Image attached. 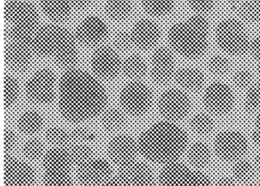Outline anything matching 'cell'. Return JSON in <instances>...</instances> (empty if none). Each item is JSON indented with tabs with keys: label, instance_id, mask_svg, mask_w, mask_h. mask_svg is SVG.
Listing matches in <instances>:
<instances>
[{
	"label": "cell",
	"instance_id": "obj_1",
	"mask_svg": "<svg viewBox=\"0 0 260 186\" xmlns=\"http://www.w3.org/2000/svg\"><path fill=\"white\" fill-rule=\"evenodd\" d=\"M106 103V90L92 75L78 69L63 73L59 85V108L67 120L81 122L93 118Z\"/></svg>",
	"mask_w": 260,
	"mask_h": 186
},
{
	"label": "cell",
	"instance_id": "obj_2",
	"mask_svg": "<svg viewBox=\"0 0 260 186\" xmlns=\"http://www.w3.org/2000/svg\"><path fill=\"white\" fill-rule=\"evenodd\" d=\"M141 155L154 163H167L178 161L186 152L188 136L176 122H156L143 131L138 141Z\"/></svg>",
	"mask_w": 260,
	"mask_h": 186
},
{
	"label": "cell",
	"instance_id": "obj_3",
	"mask_svg": "<svg viewBox=\"0 0 260 186\" xmlns=\"http://www.w3.org/2000/svg\"><path fill=\"white\" fill-rule=\"evenodd\" d=\"M76 40L65 27L57 24H47L39 27L35 35V53L52 59L59 65L70 67L74 65L78 59Z\"/></svg>",
	"mask_w": 260,
	"mask_h": 186
},
{
	"label": "cell",
	"instance_id": "obj_4",
	"mask_svg": "<svg viewBox=\"0 0 260 186\" xmlns=\"http://www.w3.org/2000/svg\"><path fill=\"white\" fill-rule=\"evenodd\" d=\"M209 23L205 15L196 14L170 27L169 42L172 48L183 57L197 59L208 47Z\"/></svg>",
	"mask_w": 260,
	"mask_h": 186
},
{
	"label": "cell",
	"instance_id": "obj_5",
	"mask_svg": "<svg viewBox=\"0 0 260 186\" xmlns=\"http://www.w3.org/2000/svg\"><path fill=\"white\" fill-rule=\"evenodd\" d=\"M7 39L34 44L39 30V16L36 8L28 2L11 0L5 6Z\"/></svg>",
	"mask_w": 260,
	"mask_h": 186
},
{
	"label": "cell",
	"instance_id": "obj_6",
	"mask_svg": "<svg viewBox=\"0 0 260 186\" xmlns=\"http://www.w3.org/2000/svg\"><path fill=\"white\" fill-rule=\"evenodd\" d=\"M216 41L225 53L242 55L249 51L251 41L243 24L234 18H225L216 27Z\"/></svg>",
	"mask_w": 260,
	"mask_h": 186
},
{
	"label": "cell",
	"instance_id": "obj_7",
	"mask_svg": "<svg viewBox=\"0 0 260 186\" xmlns=\"http://www.w3.org/2000/svg\"><path fill=\"white\" fill-rule=\"evenodd\" d=\"M159 186H211L209 176L179 161L167 163L159 178Z\"/></svg>",
	"mask_w": 260,
	"mask_h": 186
},
{
	"label": "cell",
	"instance_id": "obj_8",
	"mask_svg": "<svg viewBox=\"0 0 260 186\" xmlns=\"http://www.w3.org/2000/svg\"><path fill=\"white\" fill-rule=\"evenodd\" d=\"M248 149L247 137L238 130H223L215 136L214 140V153L220 160L228 163H234L243 158Z\"/></svg>",
	"mask_w": 260,
	"mask_h": 186
},
{
	"label": "cell",
	"instance_id": "obj_9",
	"mask_svg": "<svg viewBox=\"0 0 260 186\" xmlns=\"http://www.w3.org/2000/svg\"><path fill=\"white\" fill-rule=\"evenodd\" d=\"M120 103L127 114L140 116L149 111L153 103L151 90L138 81L124 85L120 93Z\"/></svg>",
	"mask_w": 260,
	"mask_h": 186
},
{
	"label": "cell",
	"instance_id": "obj_10",
	"mask_svg": "<svg viewBox=\"0 0 260 186\" xmlns=\"http://www.w3.org/2000/svg\"><path fill=\"white\" fill-rule=\"evenodd\" d=\"M29 100L39 105H48L56 93V76L49 69H40L30 76L25 85Z\"/></svg>",
	"mask_w": 260,
	"mask_h": 186
},
{
	"label": "cell",
	"instance_id": "obj_11",
	"mask_svg": "<svg viewBox=\"0 0 260 186\" xmlns=\"http://www.w3.org/2000/svg\"><path fill=\"white\" fill-rule=\"evenodd\" d=\"M235 96L231 87L225 82H214L206 87L202 102L210 114L223 116L231 112L235 105Z\"/></svg>",
	"mask_w": 260,
	"mask_h": 186
},
{
	"label": "cell",
	"instance_id": "obj_12",
	"mask_svg": "<svg viewBox=\"0 0 260 186\" xmlns=\"http://www.w3.org/2000/svg\"><path fill=\"white\" fill-rule=\"evenodd\" d=\"M158 108L166 120L176 122L188 115L191 109V100L184 90L169 88L159 97Z\"/></svg>",
	"mask_w": 260,
	"mask_h": 186
},
{
	"label": "cell",
	"instance_id": "obj_13",
	"mask_svg": "<svg viewBox=\"0 0 260 186\" xmlns=\"http://www.w3.org/2000/svg\"><path fill=\"white\" fill-rule=\"evenodd\" d=\"M92 71L103 79H112L122 69V61L115 49L108 46L99 47L91 58Z\"/></svg>",
	"mask_w": 260,
	"mask_h": 186
},
{
	"label": "cell",
	"instance_id": "obj_14",
	"mask_svg": "<svg viewBox=\"0 0 260 186\" xmlns=\"http://www.w3.org/2000/svg\"><path fill=\"white\" fill-rule=\"evenodd\" d=\"M112 168L110 163L100 157H92L79 165L77 176L85 186L102 185L111 177Z\"/></svg>",
	"mask_w": 260,
	"mask_h": 186
},
{
	"label": "cell",
	"instance_id": "obj_15",
	"mask_svg": "<svg viewBox=\"0 0 260 186\" xmlns=\"http://www.w3.org/2000/svg\"><path fill=\"white\" fill-rule=\"evenodd\" d=\"M109 27L106 21L97 16L89 15L77 26L76 39L85 46H96L107 38Z\"/></svg>",
	"mask_w": 260,
	"mask_h": 186
},
{
	"label": "cell",
	"instance_id": "obj_16",
	"mask_svg": "<svg viewBox=\"0 0 260 186\" xmlns=\"http://www.w3.org/2000/svg\"><path fill=\"white\" fill-rule=\"evenodd\" d=\"M35 177L34 169L28 163L19 159L6 156L4 163L6 186H31Z\"/></svg>",
	"mask_w": 260,
	"mask_h": 186
},
{
	"label": "cell",
	"instance_id": "obj_17",
	"mask_svg": "<svg viewBox=\"0 0 260 186\" xmlns=\"http://www.w3.org/2000/svg\"><path fill=\"white\" fill-rule=\"evenodd\" d=\"M175 59L173 52L167 47L156 49L151 58L152 79L158 84H167L175 77Z\"/></svg>",
	"mask_w": 260,
	"mask_h": 186
},
{
	"label": "cell",
	"instance_id": "obj_18",
	"mask_svg": "<svg viewBox=\"0 0 260 186\" xmlns=\"http://www.w3.org/2000/svg\"><path fill=\"white\" fill-rule=\"evenodd\" d=\"M138 151V142L127 134L115 136L108 145V152L111 160L119 166L135 160Z\"/></svg>",
	"mask_w": 260,
	"mask_h": 186
},
{
	"label": "cell",
	"instance_id": "obj_19",
	"mask_svg": "<svg viewBox=\"0 0 260 186\" xmlns=\"http://www.w3.org/2000/svg\"><path fill=\"white\" fill-rule=\"evenodd\" d=\"M35 53L31 44L7 40L5 47V59L7 65L16 71L26 70Z\"/></svg>",
	"mask_w": 260,
	"mask_h": 186
},
{
	"label": "cell",
	"instance_id": "obj_20",
	"mask_svg": "<svg viewBox=\"0 0 260 186\" xmlns=\"http://www.w3.org/2000/svg\"><path fill=\"white\" fill-rule=\"evenodd\" d=\"M132 44L141 50H148L154 47L160 38V28L150 19L139 20L130 32Z\"/></svg>",
	"mask_w": 260,
	"mask_h": 186
},
{
	"label": "cell",
	"instance_id": "obj_21",
	"mask_svg": "<svg viewBox=\"0 0 260 186\" xmlns=\"http://www.w3.org/2000/svg\"><path fill=\"white\" fill-rule=\"evenodd\" d=\"M128 186H155L154 177L148 166L141 162H129L120 166L119 175Z\"/></svg>",
	"mask_w": 260,
	"mask_h": 186
},
{
	"label": "cell",
	"instance_id": "obj_22",
	"mask_svg": "<svg viewBox=\"0 0 260 186\" xmlns=\"http://www.w3.org/2000/svg\"><path fill=\"white\" fill-rule=\"evenodd\" d=\"M74 164L68 149L54 146L45 152L43 157L44 169L46 172H71Z\"/></svg>",
	"mask_w": 260,
	"mask_h": 186
},
{
	"label": "cell",
	"instance_id": "obj_23",
	"mask_svg": "<svg viewBox=\"0 0 260 186\" xmlns=\"http://www.w3.org/2000/svg\"><path fill=\"white\" fill-rule=\"evenodd\" d=\"M176 83L184 91H198L203 88L205 76L196 67H182L176 72L174 77Z\"/></svg>",
	"mask_w": 260,
	"mask_h": 186
},
{
	"label": "cell",
	"instance_id": "obj_24",
	"mask_svg": "<svg viewBox=\"0 0 260 186\" xmlns=\"http://www.w3.org/2000/svg\"><path fill=\"white\" fill-rule=\"evenodd\" d=\"M213 151L206 142L197 140L188 145L185 152L190 164L199 169L206 167L210 164L212 159Z\"/></svg>",
	"mask_w": 260,
	"mask_h": 186
},
{
	"label": "cell",
	"instance_id": "obj_25",
	"mask_svg": "<svg viewBox=\"0 0 260 186\" xmlns=\"http://www.w3.org/2000/svg\"><path fill=\"white\" fill-rule=\"evenodd\" d=\"M47 16L55 21H63L71 15L72 6L70 0H39Z\"/></svg>",
	"mask_w": 260,
	"mask_h": 186
},
{
	"label": "cell",
	"instance_id": "obj_26",
	"mask_svg": "<svg viewBox=\"0 0 260 186\" xmlns=\"http://www.w3.org/2000/svg\"><path fill=\"white\" fill-rule=\"evenodd\" d=\"M44 117L35 110L24 111L18 117L17 127L21 132L25 134L39 133L44 126Z\"/></svg>",
	"mask_w": 260,
	"mask_h": 186
},
{
	"label": "cell",
	"instance_id": "obj_27",
	"mask_svg": "<svg viewBox=\"0 0 260 186\" xmlns=\"http://www.w3.org/2000/svg\"><path fill=\"white\" fill-rule=\"evenodd\" d=\"M122 70L127 77L139 79L145 76L147 66L144 58L138 55H131L122 61Z\"/></svg>",
	"mask_w": 260,
	"mask_h": 186
},
{
	"label": "cell",
	"instance_id": "obj_28",
	"mask_svg": "<svg viewBox=\"0 0 260 186\" xmlns=\"http://www.w3.org/2000/svg\"><path fill=\"white\" fill-rule=\"evenodd\" d=\"M189 128L197 135L206 136L214 131L215 120L211 114L198 112L190 118Z\"/></svg>",
	"mask_w": 260,
	"mask_h": 186
},
{
	"label": "cell",
	"instance_id": "obj_29",
	"mask_svg": "<svg viewBox=\"0 0 260 186\" xmlns=\"http://www.w3.org/2000/svg\"><path fill=\"white\" fill-rule=\"evenodd\" d=\"M107 15L115 21H123L128 18L133 10L130 0H107L105 4Z\"/></svg>",
	"mask_w": 260,
	"mask_h": 186
},
{
	"label": "cell",
	"instance_id": "obj_30",
	"mask_svg": "<svg viewBox=\"0 0 260 186\" xmlns=\"http://www.w3.org/2000/svg\"><path fill=\"white\" fill-rule=\"evenodd\" d=\"M232 166L233 178L240 182H246L253 178L255 175V163L250 160H246L244 157L234 162Z\"/></svg>",
	"mask_w": 260,
	"mask_h": 186
},
{
	"label": "cell",
	"instance_id": "obj_31",
	"mask_svg": "<svg viewBox=\"0 0 260 186\" xmlns=\"http://www.w3.org/2000/svg\"><path fill=\"white\" fill-rule=\"evenodd\" d=\"M237 10L245 21L252 24L260 23V0H243L239 3Z\"/></svg>",
	"mask_w": 260,
	"mask_h": 186
},
{
	"label": "cell",
	"instance_id": "obj_32",
	"mask_svg": "<svg viewBox=\"0 0 260 186\" xmlns=\"http://www.w3.org/2000/svg\"><path fill=\"white\" fill-rule=\"evenodd\" d=\"M146 12L156 17L166 16L173 12L175 0H142Z\"/></svg>",
	"mask_w": 260,
	"mask_h": 186
},
{
	"label": "cell",
	"instance_id": "obj_33",
	"mask_svg": "<svg viewBox=\"0 0 260 186\" xmlns=\"http://www.w3.org/2000/svg\"><path fill=\"white\" fill-rule=\"evenodd\" d=\"M20 96V85L16 78L6 74L4 77V105L10 108L16 104Z\"/></svg>",
	"mask_w": 260,
	"mask_h": 186
},
{
	"label": "cell",
	"instance_id": "obj_34",
	"mask_svg": "<svg viewBox=\"0 0 260 186\" xmlns=\"http://www.w3.org/2000/svg\"><path fill=\"white\" fill-rule=\"evenodd\" d=\"M124 115L118 108H111L103 112L101 117L102 123L106 129L115 131L119 129L124 123Z\"/></svg>",
	"mask_w": 260,
	"mask_h": 186
},
{
	"label": "cell",
	"instance_id": "obj_35",
	"mask_svg": "<svg viewBox=\"0 0 260 186\" xmlns=\"http://www.w3.org/2000/svg\"><path fill=\"white\" fill-rule=\"evenodd\" d=\"M47 140L51 144L60 147L70 146L71 141V133L59 127H51L47 130L45 134Z\"/></svg>",
	"mask_w": 260,
	"mask_h": 186
},
{
	"label": "cell",
	"instance_id": "obj_36",
	"mask_svg": "<svg viewBox=\"0 0 260 186\" xmlns=\"http://www.w3.org/2000/svg\"><path fill=\"white\" fill-rule=\"evenodd\" d=\"M73 163L80 165L93 157V150L90 145L71 143L68 148Z\"/></svg>",
	"mask_w": 260,
	"mask_h": 186
},
{
	"label": "cell",
	"instance_id": "obj_37",
	"mask_svg": "<svg viewBox=\"0 0 260 186\" xmlns=\"http://www.w3.org/2000/svg\"><path fill=\"white\" fill-rule=\"evenodd\" d=\"M245 109L248 112H255L260 108V82H253L247 88L244 99Z\"/></svg>",
	"mask_w": 260,
	"mask_h": 186
},
{
	"label": "cell",
	"instance_id": "obj_38",
	"mask_svg": "<svg viewBox=\"0 0 260 186\" xmlns=\"http://www.w3.org/2000/svg\"><path fill=\"white\" fill-rule=\"evenodd\" d=\"M44 181L46 186H72L71 172H44Z\"/></svg>",
	"mask_w": 260,
	"mask_h": 186
},
{
	"label": "cell",
	"instance_id": "obj_39",
	"mask_svg": "<svg viewBox=\"0 0 260 186\" xmlns=\"http://www.w3.org/2000/svg\"><path fill=\"white\" fill-rule=\"evenodd\" d=\"M22 152L30 160H39L45 155V146L39 139H29L24 143Z\"/></svg>",
	"mask_w": 260,
	"mask_h": 186
},
{
	"label": "cell",
	"instance_id": "obj_40",
	"mask_svg": "<svg viewBox=\"0 0 260 186\" xmlns=\"http://www.w3.org/2000/svg\"><path fill=\"white\" fill-rule=\"evenodd\" d=\"M208 69L214 75L221 76L226 74L231 68V62L223 55L216 54L208 60Z\"/></svg>",
	"mask_w": 260,
	"mask_h": 186
},
{
	"label": "cell",
	"instance_id": "obj_41",
	"mask_svg": "<svg viewBox=\"0 0 260 186\" xmlns=\"http://www.w3.org/2000/svg\"><path fill=\"white\" fill-rule=\"evenodd\" d=\"M72 143L91 145L96 140V135L92 130L83 127L74 128L71 133Z\"/></svg>",
	"mask_w": 260,
	"mask_h": 186
},
{
	"label": "cell",
	"instance_id": "obj_42",
	"mask_svg": "<svg viewBox=\"0 0 260 186\" xmlns=\"http://www.w3.org/2000/svg\"><path fill=\"white\" fill-rule=\"evenodd\" d=\"M254 76L249 69L240 68L234 72L233 75V82L237 88L247 89L253 84Z\"/></svg>",
	"mask_w": 260,
	"mask_h": 186
},
{
	"label": "cell",
	"instance_id": "obj_43",
	"mask_svg": "<svg viewBox=\"0 0 260 186\" xmlns=\"http://www.w3.org/2000/svg\"><path fill=\"white\" fill-rule=\"evenodd\" d=\"M189 7L196 14L205 15L212 10L215 0H186Z\"/></svg>",
	"mask_w": 260,
	"mask_h": 186
},
{
	"label": "cell",
	"instance_id": "obj_44",
	"mask_svg": "<svg viewBox=\"0 0 260 186\" xmlns=\"http://www.w3.org/2000/svg\"><path fill=\"white\" fill-rule=\"evenodd\" d=\"M114 44L120 50H127L132 44L130 32L121 30L115 35Z\"/></svg>",
	"mask_w": 260,
	"mask_h": 186
},
{
	"label": "cell",
	"instance_id": "obj_45",
	"mask_svg": "<svg viewBox=\"0 0 260 186\" xmlns=\"http://www.w3.org/2000/svg\"><path fill=\"white\" fill-rule=\"evenodd\" d=\"M18 138L14 131H12L10 128H6L4 132V149L6 153H10L12 151L14 150L15 148L17 146Z\"/></svg>",
	"mask_w": 260,
	"mask_h": 186
},
{
	"label": "cell",
	"instance_id": "obj_46",
	"mask_svg": "<svg viewBox=\"0 0 260 186\" xmlns=\"http://www.w3.org/2000/svg\"><path fill=\"white\" fill-rule=\"evenodd\" d=\"M249 51L252 53V56L257 60L258 71L260 75V36L257 37L251 41Z\"/></svg>",
	"mask_w": 260,
	"mask_h": 186
},
{
	"label": "cell",
	"instance_id": "obj_47",
	"mask_svg": "<svg viewBox=\"0 0 260 186\" xmlns=\"http://www.w3.org/2000/svg\"><path fill=\"white\" fill-rule=\"evenodd\" d=\"M251 138L255 146H260V111H258L254 120V128L251 134Z\"/></svg>",
	"mask_w": 260,
	"mask_h": 186
},
{
	"label": "cell",
	"instance_id": "obj_48",
	"mask_svg": "<svg viewBox=\"0 0 260 186\" xmlns=\"http://www.w3.org/2000/svg\"><path fill=\"white\" fill-rule=\"evenodd\" d=\"M101 186H128L120 176L109 178Z\"/></svg>",
	"mask_w": 260,
	"mask_h": 186
},
{
	"label": "cell",
	"instance_id": "obj_49",
	"mask_svg": "<svg viewBox=\"0 0 260 186\" xmlns=\"http://www.w3.org/2000/svg\"><path fill=\"white\" fill-rule=\"evenodd\" d=\"M72 7L77 9H85L92 4V0H70Z\"/></svg>",
	"mask_w": 260,
	"mask_h": 186
},
{
	"label": "cell",
	"instance_id": "obj_50",
	"mask_svg": "<svg viewBox=\"0 0 260 186\" xmlns=\"http://www.w3.org/2000/svg\"><path fill=\"white\" fill-rule=\"evenodd\" d=\"M214 186H237L235 180L231 177L223 176L216 181Z\"/></svg>",
	"mask_w": 260,
	"mask_h": 186
},
{
	"label": "cell",
	"instance_id": "obj_51",
	"mask_svg": "<svg viewBox=\"0 0 260 186\" xmlns=\"http://www.w3.org/2000/svg\"><path fill=\"white\" fill-rule=\"evenodd\" d=\"M255 167H256V169L260 171V150L258 151V153L256 154L255 157Z\"/></svg>",
	"mask_w": 260,
	"mask_h": 186
},
{
	"label": "cell",
	"instance_id": "obj_52",
	"mask_svg": "<svg viewBox=\"0 0 260 186\" xmlns=\"http://www.w3.org/2000/svg\"><path fill=\"white\" fill-rule=\"evenodd\" d=\"M226 1L231 3H240L241 2H243V0H226Z\"/></svg>",
	"mask_w": 260,
	"mask_h": 186
},
{
	"label": "cell",
	"instance_id": "obj_53",
	"mask_svg": "<svg viewBox=\"0 0 260 186\" xmlns=\"http://www.w3.org/2000/svg\"><path fill=\"white\" fill-rule=\"evenodd\" d=\"M246 186H260V184H258V183H250V184H247Z\"/></svg>",
	"mask_w": 260,
	"mask_h": 186
}]
</instances>
